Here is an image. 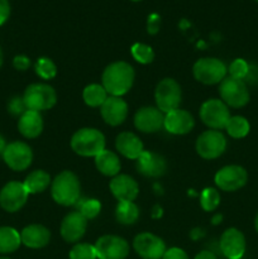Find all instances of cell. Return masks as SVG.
I'll return each instance as SVG.
<instances>
[{"label": "cell", "mask_w": 258, "mask_h": 259, "mask_svg": "<svg viewBox=\"0 0 258 259\" xmlns=\"http://www.w3.org/2000/svg\"><path fill=\"white\" fill-rule=\"evenodd\" d=\"M134 73L133 67L128 62L124 61H118L113 62L104 70L103 72V86L106 93L110 94L111 96H119L128 93L132 89L134 82Z\"/></svg>", "instance_id": "obj_1"}, {"label": "cell", "mask_w": 258, "mask_h": 259, "mask_svg": "<svg viewBox=\"0 0 258 259\" xmlns=\"http://www.w3.org/2000/svg\"><path fill=\"white\" fill-rule=\"evenodd\" d=\"M80 181L71 171H62L55 177L51 186L53 200L62 206H72L80 199Z\"/></svg>", "instance_id": "obj_2"}, {"label": "cell", "mask_w": 258, "mask_h": 259, "mask_svg": "<svg viewBox=\"0 0 258 259\" xmlns=\"http://www.w3.org/2000/svg\"><path fill=\"white\" fill-rule=\"evenodd\" d=\"M71 148L82 157H96L105 149V137L95 128L78 129L71 138Z\"/></svg>", "instance_id": "obj_3"}, {"label": "cell", "mask_w": 258, "mask_h": 259, "mask_svg": "<svg viewBox=\"0 0 258 259\" xmlns=\"http://www.w3.org/2000/svg\"><path fill=\"white\" fill-rule=\"evenodd\" d=\"M23 100L28 110H48L57 103V94L47 83H32L25 89Z\"/></svg>", "instance_id": "obj_4"}, {"label": "cell", "mask_w": 258, "mask_h": 259, "mask_svg": "<svg viewBox=\"0 0 258 259\" xmlns=\"http://www.w3.org/2000/svg\"><path fill=\"white\" fill-rule=\"evenodd\" d=\"M227 66L224 62L214 57L200 58L195 62L192 72L199 82L205 85H214L222 82L227 75Z\"/></svg>", "instance_id": "obj_5"}, {"label": "cell", "mask_w": 258, "mask_h": 259, "mask_svg": "<svg viewBox=\"0 0 258 259\" xmlns=\"http://www.w3.org/2000/svg\"><path fill=\"white\" fill-rule=\"evenodd\" d=\"M157 108L167 114L179 109L181 103V88L174 78H163L157 85L154 91Z\"/></svg>", "instance_id": "obj_6"}, {"label": "cell", "mask_w": 258, "mask_h": 259, "mask_svg": "<svg viewBox=\"0 0 258 259\" xmlns=\"http://www.w3.org/2000/svg\"><path fill=\"white\" fill-rule=\"evenodd\" d=\"M219 94L223 103L232 108H243L249 101V91L244 81L230 76L220 82Z\"/></svg>", "instance_id": "obj_7"}, {"label": "cell", "mask_w": 258, "mask_h": 259, "mask_svg": "<svg viewBox=\"0 0 258 259\" xmlns=\"http://www.w3.org/2000/svg\"><path fill=\"white\" fill-rule=\"evenodd\" d=\"M200 118L205 125L214 131H220L227 126L230 119V113L227 104L219 99H210L205 101L200 108Z\"/></svg>", "instance_id": "obj_8"}, {"label": "cell", "mask_w": 258, "mask_h": 259, "mask_svg": "<svg viewBox=\"0 0 258 259\" xmlns=\"http://www.w3.org/2000/svg\"><path fill=\"white\" fill-rule=\"evenodd\" d=\"M227 149V139L220 131H206L196 141V152L205 159H215Z\"/></svg>", "instance_id": "obj_9"}, {"label": "cell", "mask_w": 258, "mask_h": 259, "mask_svg": "<svg viewBox=\"0 0 258 259\" xmlns=\"http://www.w3.org/2000/svg\"><path fill=\"white\" fill-rule=\"evenodd\" d=\"M95 250L99 259H125L129 254V244L116 235H104L96 240Z\"/></svg>", "instance_id": "obj_10"}, {"label": "cell", "mask_w": 258, "mask_h": 259, "mask_svg": "<svg viewBox=\"0 0 258 259\" xmlns=\"http://www.w3.org/2000/svg\"><path fill=\"white\" fill-rule=\"evenodd\" d=\"M248 175L243 167L230 164L220 168L215 175V185L223 191H237L247 184Z\"/></svg>", "instance_id": "obj_11"}, {"label": "cell", "mask_w": 258, "mask_h": 259, "mask_svg": "<svg viewBox=\"0 0 258 259\" xmlns=\"http://www.w3.org/2000/svg\"><path fill=\"white\" fill-rule=\"evenodd\" d=\"M28 195L23 182L10 181L0 191V205L5 211L15 212L24 206Z\"/></svg>", "instance_id": "obj_12"}, {"label": "cell", "mask_w": 258, "mask_h": 259, "mask_svg": "<svg viewBox=\"0 0 258 259\" xmlns=\"http://www.w3.org/2000/svg\"><path fill=\"white\" fill-rule=\"evenodd\" d=\"M134 250L143 259H162L166 245L164 242L152 233H141L134 238Z\"/></svg>", "instance_id": "obj_13"}, {"label": "cell", "mask_w": 258, "mask_h": 259, "mask_svg": "<svg viewBox=\"0 0 258 259\" xmlns=\"http://www.w3.org/2000/svg\"><path fill=\"white\" fill-rule=\"evenodd\" d=\"M4 161L13 171H24L33 161V152L24 142H13L5 148Z\"/></svg>", "instance_id": "obj_14"}, {"label": "cell", "mask_w": 258, "mask_h": 259, "mask_svg": "<svg viewBox=\"0 0 258 259\" xmlns=\"http://www.w3.org/2000/svg\"><path fill=\"white\" fill-rule=\"evenodd\" d=\"M164 113L154 106L141 108L134 115V125L143 133H156L163 128Z\"/></svg>", "instance_id": "obj_15"}, {"label": "cell", "mask_w": 258, "mask_h": 259, "mask_svg": "<svg viewBox=\"0 0 258 259\" xmlns=\"http://www.w3.org/2000/svg\"><path fill=\"white\" fill-rule=\"evenodd\" d=\"M220 249L228 259H242L245 252V238L240 230L229 228L220 238Z\"/></svg>", "instance_id": "obj_16"}, {"label": "cell", "mask_w": 258, "mask_h": 259, "mask_svg": "<svg viewBox=\"0 0 258 259\" xmlns=\"http://www.w3.org/2000/svg\"><path fill=\"white\" fill-rule=\"evenodd\" d=\"M100 108L101 116L111 126L123 124L128 116V104L119 96H109Z\"/></svg>", "instance_id": "obj_17"}, {"label": "cell", "mask_w": 258, "mask_h": 259, "mask_svg": "<svg viewBox=\"0 0 258 259\" xmlns=\"http://www.w3.org/2000/svg\"><path fill=\"white\" fill-rule=\"evenodd\" d=\"M88 228V219L78 211H72L65 217L61 224V235L67 243H76L83 237Z\"/></svg>", "instance_id": "obj_18"}, {"label": "cell", "mask_w": 258, "mask_h": 259, "mask_svg": "<svg viewBox=\"0 0 258 259\" xmlns=\"http://www.w3.org/2000/svg\"><path fill=\"white\" fill-rule=\"evenodd\" d=\"M163 126L168 133L182 136V134H187L192 131V128L195 126V120L189 111L176 109V110L164 114Z\"/></svg>", "instance_id": "obj_19"}, {"label": "cell", "mask_w": 258, "mask_h": 259, "mask_svg": "<svg viewBox=\"0 0 258 259\" xmlns=\"http://www.w3.org/2000/svg\"><path fill=\"white\" fill-rule=\"evenodd\" d=\"M110 191L118 201H134L139 194V187L133 177L116 175L110 181Z\"/></svg>", "instance_id": "obj_20"}, {"label": "cell", "mask_w": 258, "mask_h": 259, "mask_svg": "<svg viewBox=\"0 0 258 259\" xmlns=\"http://www.w3.org/2000/svg\"><path fill=\"white\" fill-rule=\"evenodd\" d=\"M137 168L143 176L156 179L166 174L167 163L166 159L158 153L144 151L137 159Z\"/></svg>", "instance_id": "obj_21"}, {"label": "cell", "mask_w": 258, "mask_h": 259, "mask_svg": "<svg viewBox=\"0 0 258 259\" xmlns=\"http://www.w3.org/2000/svg\"><path fill=\"white\" fill-rule=\"evenodd\" d=\"M20 239L25 247L32 248V249H39L50 243L51 232L43 225L32 224L22 230Z\"/></svg>", "instance_id": "obj_22"}, {"label": "cell", "mask_w": 258, "mask_h": 259, "mask_svg": "<svg viewBox=\"0 0 258 259\" xmlns=\"http://www.w3.org/2000/svg\"><path fill=\"white\" fill-rule=\"evenodd\" d=\"M115 147L119 153L129 159H138L139 156L144 152L143 143L141 139L131 132H123L119 134L116 137Z\"/></svg>", "instance_id": "obj_23"}, {"label": "cell", "mask_w": 258, "mask_h": 259, "mask_svg": "<svg viewBox=\"0 0 258 259\" xmlns=\"http://www.w3.org/2000/svg\"><path fill=\"white\" fill-rule=\"evenodd\" d=\"M18 129L25 138H37L43 131V118L39 111H25L18 121Z\"/></svg>", "instance_id": "obj_24"}, {"label": "cell", "mask_w": 258, "mask_h": 259, "mask_svg": "<svg viewBox=\"0 0 258 259\" xmlns=\"http://www.w3.org/2000/svg\"><path fill=\"white\" fill-rule=\"evenodd\" d=\"M95 166L99 169V172H101L105 176L115 177L120 171L121 164L119 161V157L114 152L104 149L101 153H99L95 157Z\"/></svg>", "instance_id": "obj_25"}, {"label": "cell", "mask_w": 258, "mask_h": 259, "mask_svg": "<svg viewBox=\"0 0 258 259\" xmlns=\"http://www.w3.org/2000/svg\"><path fill=\"white\" fill-rule=\"evenodd\" d=\"M51 182H52L51 176L47 172L43 169H35L25 177V181L23 184H24L28 194H39L50 186Z\"/></svg>", "instance_id": "obj_26"}, {"label": "cell", "mask_w": 258, "mask_h": 259, "mask_svg": "<svg viewBox=\"0 0 258 259\" xmlns=\"http://www.w3.org/2000/svg\"><path fill=\"white\" fill-rule=\"evenodd\" d=\"M22 244L20 234L10 227H0V253H13Z\"/></svg>", "instance_id": "obj_27"}, {"label": "cell", "mask_w": 258, "mask_h": 259, "mask_svg": "<svg viewBox=\"0 0 258 259\" xmlns=\"http://www.w3.org/2000/svg\"><path fill=\"white\" fill-rule=\"evenodd\" d=\"M115 217L120 224L132 225L138 220L139 209L133 201H119L115 210Z\"/></svg>", "instance_id": "obj_28"}, {"label": "cell", "mask_w": 258, "mask_h": 259, "mask_svg": "<svg viewBox=\"0 0 258 259\" xmlns=\"http://www.w3.org/2000/svg\"><path fill=\"white\" fill-rule=\"evenodd\" d=\"M82 98L86 105L91 106V108H98L105 103V100L108 99V93L103 85L91 83L83 89Z\"/></svg>", "instance_id": "obj_29"}, {"label": "cell", "mask_w": 258, "mask_h": 259, "mask_svg": "<svg viewBox=\"0 0 258 259\" xmlns=\"http://www.w3.org/2000/svg\"><path fill=\"white\" fill-rule=\"evenodd\" d=\"M225 129H227L228 134H229L232 138L240 139V138H244L245 136H248V133H249L250 131V125L244 116L235 115V116H230Z\"/></svg>", "instance_id": "obj_30"}, {"label": "cell", "mask_w": 258, "mask_h": 259, "mask_svg": "<svg viewBox=\"0 0 258 259\" xmlns=\"http://www.w3.org/2000/svg\"><path fill=\"white\" fill-rule=\"evenodd\" d=\"M220 204V194L214 187H206L200 195V205L205 211H214Z\"/></svg>", "instance_id": "obj_31"}, {"label": "cell", "mask_w": 258, "mask_h": 259, "mask_svg": "<svg viewBox=\"0 0 258 259\" xmlns=\"http://www.w3.org/2000/svg\"><path fill=\"white\" fill-rule=\"evenodd\" d=\"M132 56L134 60L143 65H148L154 60V52L149 46L143 45V43H134L131 48Z\"/></svg>", "instance_id": "obj_32"}, {"label": "cell", "mask_w": 258, "mask_h": 259, "mask_svg": "<svg viewBox=\"0 0 258 259\" xmlns=\"http://www.w3.org/2000/svg\"><path fill=\"white\" fill-rule=\"evenodd\" d=\"M35 73L45 80L53 78L57 73V67L51 58L40 57L35 62Z\"/></svg>", "instance_id": "obj_33"}, {"label": "cell", "mask_w": 258, "mask_h": 259, "mask_svg": "<svg viewBox=\"0 0 258 259\" xmlns=\"http://www.w3.org/2000/svg\"><path fill=\"white\" fill-rule=\"evenodd\" d=\"M80 214H82L83 217L88 220L95 219L101 211V204L99 200L96 199H86L82 201L78 202V210Z\"/></svg>", "instance_id": "obj_34"}, {"label": "cell", "mask_w": 258, "mask_h": 259, "mask_svg": "<svg viewBox=\"0 0 258 259\" xmlns=\"http://www.w3.org/2000/svg\"><path fill=\"white\" fill-rule=\"evenodd\" d=\"M95 245L88 243H78L70 250V259H96Z\"/></svg>", "instance_id": "obj_35"}, {"label": "cell", "mask_w": 258, "mask_h": 259, "mask_svg": "<svg viewBox=\"0 0 258 259\" xmlns=\"http://www.w3.org/2000/svg\"><path fill=\"white\" fill-rule=\"evenodd\" d=\"M248 71H249V65L243 58H237L229 66L230 77L238 78V80H244L248 75Z\"/></svg>", "instance_id": "obj_36"}, {"label": "cell", "mask_w": 258, "mask_h": 259, "mask_svg": "<svg viewBox=\"0 0 258 259\" xmlns=\"http://www.w3.org/2000/svg\"><path fill=\"white\" fill-rule=\"evenodd\" d=\"M8 110H9V113L13 114V115L22 116L28 109L27 106H25L23 98H13L12 100L9 101V104H8Z\"/></svg>", "instance_id": "obj_37"}, {"label": "cell", "mask_w": 258, "mask_h": 259, "mask_svg": "<svg viewBox=\"0 0 258 259\" xmlns=\"http://www.w3.org/2000/svg\"><path fill=\"white\" fill-rule=\"evenodd\" d=\"M162 259H189V257L181 248H169L164 252Z\"/></svg>", "instance_id": "obj_38"}, {"label": "cell", "mask_w": 258, "mask_h": 259, "mask_svg": "<svg viewBox=\"0 0 258 259\" xmlns=\"http://www.w3.org/2000/svg\"><path fill=\"white\" fill-rule=\"evenodd\" d=\"M13 65L18 71H25L30 66V61L27 56H15L14 60H13Z\"/></svg>", "instance_id": "obj_39"}, {"label": "cell", "mask_w": 258, "mask_h": 259, "mask_svg": "<svg viewBox=\"0 0 258 259\" xmlns=\"http://www.w3.org/2000/svg\"><path fill=\"white\" fill-rule=\"evenodd\" d=\"M10 15V4L8 0H0V25L4 24Z\"/></svg>", "instance_id": "obj_40"}, {"label": "cell", "mask_w": 258, "mask_h": 259, "mask_svg": "<svg viewBox=\"0 0 258 259\" xmlns=\"http://www.w3.org/2000/svg\"><path fill=\"white\" fill-rule=\"evenodd\" d=\"M159 17L157 14H152L148 18V32L154 34L159 29Z\"/></svg>", "instance_id": "obj_41"}, {"label": "cell", "mask_w": 258, "mask_h": 259, "mask_svg": "<svg viewBox=\"0 0 258 259\" xmlns=\"http://www.w3.org/2000/svg\"><path fill=\"white\" fill-rule=\"evenodd\" d=\"M244 80L249 81V82L254 83L258 81V68L255 66H249V71H248V75Z\"/></svg>", "instance_id": "obj_42"}, {"label": "cell", "mask_w": 258, "mask_h": 259, "mask_svg": "<svg viewBox=\"0 0 258 259\" xmlns=\"http://www.w3.org/2000/svg\"><path fill=\"white\" fill-rule=\"evenodd\" d=\"M195 259H217L215 254L212 252H209V250H202L199 254H196Z\"/></svg>", "instance_id": "obj_43"}, {"label": "cell", "mask_w": 258, "mask_h": 259, "mask_svg": "<svg viewBox=\"0 0 258 259\" xmlns=\"http://www.w3.org/2000/svg\"><path fill=\"white\" fill-rule=\"evenodd\" d=\"M5 148H7V143H5V139H4V137H3L2 134H0V154H3V153H4Z\"/></svg>", "instance_id": "obj_44"}, {"label": "cell", "mask_w": 258, "mask_h": 259, "mask_svg": "<svg viewBox=\"0 0 258 259\" xmlns=\"http://www.w3.org/2000/svg\"><path fill=\"white\" fill-rule=\"evenodd\" d=\"M161 215H162V209H161V206H158V205H157V206L153 209V214H152V217L159 218Z\"/></svg>", "instance_id": "obj_45"}, {"label": "cell", "mask_w": 258, "mask_h": 259, "mask_svg": "<svg viewBox=\"0 0 258 259\" xmlns=\"http://www.w3.org/2000/svg\"><path fill=\"white\" fill-rule=\"evenodd\" d=\"M222 219H223V217H222V215H220V214L215 215V217L212 218V224H214V225L219 224V223L222 222Z\"/></svg>", "instance_id": "obj_46"}, {"label": "cell", "mask_w": 258, "mask_h": 259, "mask_svg": "<svg viewBox=\"0 0 258 259\" xmlns=\"http://www.w3.org/2000/svg\"><path fill=\"white\" fill-rule=\"evenodd\" d=\"M254 227H255V230L258 232V214H257V217H255V220H254Z\"/></svg>", "instance_id": "obj_47"}, {"label": "cell", "mask_w": 258, "mask_h": 259, "mask_svg": "<svg viewBox=\"0 0 258 259\" xmlns=\"http://www.w3.org/2000/svg\"><path fill=\"white\" fill-rule=\"evenodd\" d=\"M2 65H3V51L2 48H0V67H2Z\"/></svg>", "instance_id": "obj_48"}, {"label": "cell", "mask_w": 258, "mask_h": 259, "mask_svg": "<svg viewBox=\"0 0 258 259\" xmlns=\"http://www.w3.org/2000/svg\"><path fill=\"white\" fill-rule=\"evenodd\" d=\"M132 2H141V0H132Z\"/></svg>", "instance_id": "obj_49"}, {"label": "cell", "mask_w": 258, "mask_h": 259, "mask_svg": "<svg viewBox=\"0 0 258 259\" xmlns=\"http://www.w3.org/2000/svg\"><path fill=\"white\" fill-rule=\"evenodd\" d=\"M0 259H9V258H5V257H2Z\"/></svg>", "instance_id": "obj_50"}, {"label": "cell", "mask_w": 258, "mask_h": 259, "mask_svg": "<svg viewBox=\"0 0 258 259\" xmlns=\"http://www.w3.org/2000/svg\"><path fill=\"white\" fill-rule=\"evenodd\" d=\"M255 2H258V0H255Z\"/></svg>", "instance_id": "obj_51"}]
</instances>
